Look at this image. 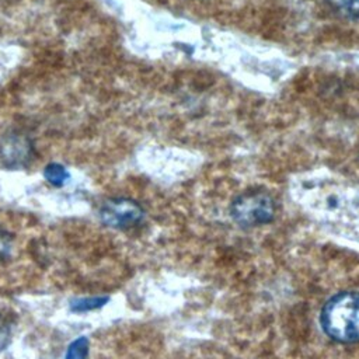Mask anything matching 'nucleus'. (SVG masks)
Here are the masks:
<instances>
[{
  "instance_id": "7ed1b4c3",
  "label": "nucleus",
  "mask_w": 359,
  "mask_h": 359,
  "mask_svg": "<svg viewBox=\"0 0 359 359\" xmlns=\"http://www.w3.org/2000/svg\"><path fill=\"white\" fill-rule=\"evenodd\" d=\"M98 215L105 226L125 230L139 224L144 217V210L132 199L112 198L101 205Z\"/></svg>"
},
{
  "instance_id": "1a4fd4ad",
  "label": "nucleus",
  "mask_w": 359,
  "mask_h": 359,
  "mask_svg": "<svg viewBox=\"0 0 359 359\" xmlns=\"http://www.w3.org/2000/svg\"><path fill=\"white\" fill-rule=\"evenodd\" d=\"M10 252H11V238L6 231L0 230V261L7 258Z\"/></svg>"
},
{
  "instance_id": "423d86ee",
  "label": "nucleus",
  "mask_w": 359,
  "mask_h": 359,
  "mask_svg": "<svg viewBox=\"0 0 359 359\" xmlns=\"http://www.w3.org/2000/svg\"><path fill=\"white\" fill-rule=\"evenodd\" d=\"M43 177L45 180L53 185V187H62L65 185L69 178H70V174L69 171L62 165V164H57V163H50L45 167L43 170Z\"/></svg>"
},
{
  "instance_id": "0eeeda50",
  "label": "nucleus",
  "mask_w": 359,
  "mask_h": 359,
  "mask_svg": "<svg viewBox=\"0 0 359 359\" xmlns=\"http://www.w3.org/2000/svg\"><path fill=\"white\" fill-rule=\"evenodd\" d=\"M90 349V341L87 337H79L67 346L65 359H87Z\"/></svg>"
},
{
  "instance_id": "f257e3e1",
  "label": "nucleus",
  "mask_w": 359,
  "mask_h": 359,
  "mask_svg": "<svg viewBox=\"0 0 359 359\" xmlns=\"http://www.w3.org/2000/svg\"><path fill=\"white\" fill-rule=\"evenodd\" d=\"M321 327L334 341L359 342V292H341L323 307Z\"/></svg>"
},
{
  "instance_id": "6e6552de",
  "label": "nucleus",
  "mask_w": 359,
  "mask_h": 359,
  "mask_svg": "<svg viewBox=\"0 0 359 359\" xmlns=\"http://www.w3.org/2000/svg\"><path fill=\"white\" fill-rule=\"evenodd\" d=\"M328 4L345 17L359 18V0H327Z\"/></svg>"
},
{
  "instance_id": "39448f33",
  "label": "nucleus",
  "mask_w": 359,
  "mask_h": 359,
  "mask_svg": "<svg viewBox=\"0 0 359 359\" xmlns=\"http://www.w3.org/2000/svg\"><path fill=\"white\" fill-rule=\"evenodd\" d=\"M109 300L108 296H91V297H77L72 299L69 303V309L73 313H87L105 306Z\"/></svg>"
},
{
  "instance_id": "9d476101",
  "label": "nucleus",
  "mask_w": 359,
  "mask_h": 359,
  "mask_svg": "<svg viewBox=\"0 0 359 359\" xmlns=\"http://www.w3.org/2000/svg\"><path fill=\"white\" fill-rule=\"evenodd\" d=\"M10 327L7 323L0 317V351L4 349L10 342Z\"/></svg>"
},
{
  "instance_id": "20e7f679",
  "label": "nucleus",
  "mask_w": 359,
  "mask_h": 359,
  "mask_svg": "<svg viewBox=\"0 0 359 359\" xmlns=\"http://www.w3.org/2000/svg\"><path fill=\"white\" fill-rule=\"evenodd\" d=\"M34 157L32 142L21 133H11L0 140V161L7 168H22Z\"/></svg>"
},
{
  "instance_id": "f03ea898",
  "label": "nucleus",
  "mask_w": 359,
  "mask_h": 359,
  "mask_svg": "<svg viewBox=\"0 0 359 359\" xmlns=\"http://www.w3.org/2000/svg\"><path fill=\"white\" fill-rule=\"evenodd\" d=\"M230 213L243 226H259L273 219L275 203L265 191H247L231 202Z\"/></svg>"
}]
</instances>
